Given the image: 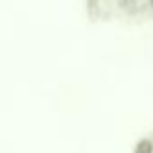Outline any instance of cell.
<instances>
[{"instance_id":"1","label":"cell","mask_w":153,"mask_h":153,"mask_svg":"<svg viewBox=\"0 0 153 153\" xmlns=\"http://www.w3.org/2000/svg\"><path fill=\"white\" fill-rule=\"evenodd\" d=\"M133 153H153V144H151V140H148V139L139 140Z\"/></svg>"}]
</instances>
